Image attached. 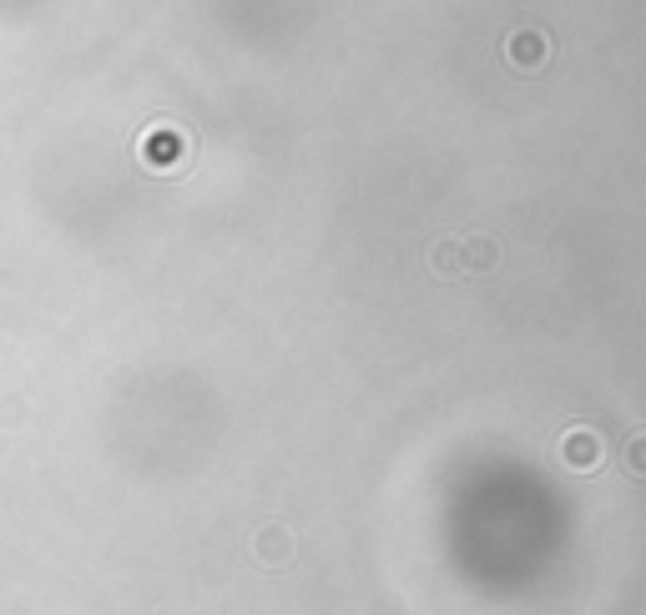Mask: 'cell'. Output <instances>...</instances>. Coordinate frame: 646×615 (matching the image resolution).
<instances>
[{"mask_svg": "<svg viewBox=\"0 0 646 615\" xmlns=\"http://www.w3.org/2000/svg\"><path fill=\"white\" fill-rule=\"evenodd\" d=\"M460 252H465V272H491L495 258H500V252H495V242H485V237H470Z\"/></svg>", "mask_w": 646, "mask_h": 615, "instance_id": "5", "label": "cell"}, {"mask_svg": "<svg viewBox=\"0 0 646 615\" xmlns=\"http://www.w3.org/2000/svg\"><path fill=\"white\" fill-rule=\"evenodd\" d=\"M505 61H510L515 72H546L551 36H546L540 25H520V31H510V41H505Z\"/></svg>", "mask_w": 646, "mask_h": 615, "instance_id": "1", "label": "cell"}, {"mask_svg": "<svg viewBox=\"0 0 646 615\" xmlns=\"http://www.w3.org/2000/svg\"><path fill=\"white\" fill-rule=\"evenodd\" d=\"M626 470H632L636 479H646V434H636L632 444H626Z\"/></svg>", "mask_w": 646, "mask_h": 615, "instance_id": "7", "label": "cell"}, {"mask_svg": "<svg viewBox=\"0 0 646 615\" xmlns=\"http://www.w3.org/2000/svg\"><path fill=\"white\" fill-rule=\"evenodd\" d=\"M430 268L440 272V278H460V272H465V252H460V242H440V248L430 252Z\"/></svg>", "mask_w": 646, "mask_h": 615, "instance_id": "4", "label": "cell"}, {"mask_svg": "<svg viewBox=\"0 0 646 615\" xmlns=\"http://www.w3.org/2000/svg\"><path fill=\"white\" fill-rule=\"evenodd\" d=\"M288 555H293V535L278 530V525H268V530L258 535V560H263V565H283Z\"/></svg>", "mask_w": 646, "mask_h": 615, "instance_id": "3", "label": "cell"}, {"mask_svg": "<svg viewBox=\"0 0 646 615\" xmlns=\"http://www.w3.org/2000/svg\"><path fill=\"white\" fill-rule=\"evenodd\" d=\"M152 142H162V147H147V157H152V162H168V157L172 152H182V137H177V131H152Z\"/></svg>", "mask_w": 646, "mask_h": 615, "instance_id": "6", "label": "cell"}, {"mask_svg": "<svg viewBox=\"0 0 646 615\" xmlns=\"http://www.w3.org/2000/svg\"><path fill=\"white\" fill-rule=\"evenodd\" d=\"M601 439H596V429H566V439H561V464L566 470H596L601 464Z\"/></svg>", "mask_w": 646, "mask_h": 615, "instance_id": "2", "label": "cell"}]
</instances>
